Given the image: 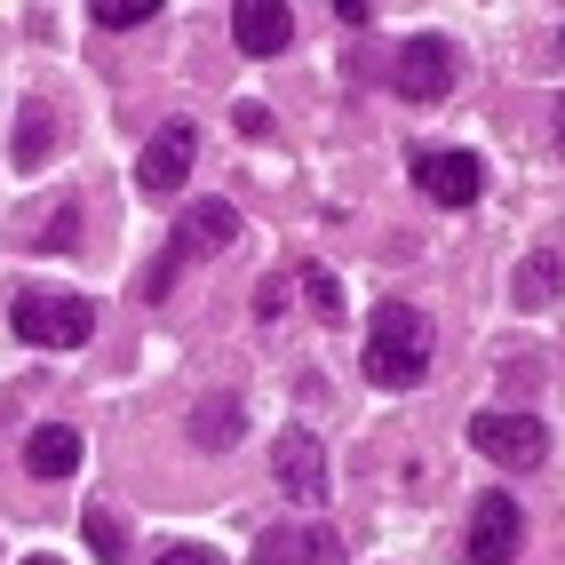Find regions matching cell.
Returning a JSON list of instances; mask_svg holds the SVG:
<instances>
[{
    "mask_svg": "<svg viewBox=\"0 0 565 565\" xmlns=\"http://www.w3.org/2000/svg\"><path fill=\"white\" fill-rule=\"evenodd\" d=\"M414 183L438 207H470L486 192V168H478V152H414Z\"/></svg>",
    "mask_w": 565,
    "mask_h": 565,
    "instance_id": "7",
    "label": "cell"
},
{
    "mask_svg": "<svg viewBox=\"0 0 565 565\" xmlns=\"http://www.w3.org/2000/svg\"><path fill=\"white\" fill-rule=\"evenodd\" d=\"M24 565H56V557H24Z\"/></svg>",
    "mask_w": 565,
    "mask_h": 565,
    "instance_id": "23",
    "label": "cell"
},
{
    "mask_svg": "<svg viewBox=\"0 0 565 565\" xmlns=\"http://www.w3.org/2000/svg\"><path fill=\"white\" fill-rule=\"evenodd\" d=\"M518 542H525V518L510 494H486L470 510V565H518Z\"/></svg>",
    "mask_w": 565,
    "mask_h": 565,
    "instance_id": "8",
    "label": "cell"
},
{
    "mask_svg": "<svg viewBox=\"0 0 565 565\" xmlns=\"http://www.w3.org/2000/svg\"><path fill=\"white\" fill-rule=\"evenodd\" d=\"M192 160H200V128L192 120H168L152 143H143V160H136V183L152 200H175L183 183H192Z\"/></svg>",
    "mask_w": 565,
    "mask_h": 565,
    "instance_id": "5",
    "label": "cell"
},
{
    "mask_svg": "<svg viewBox=\"0 0 565 565\" xmlns=\"http://www.w3.org/2000/svg\"><path fill=\"white\" fill-rule=\"evenodd\" d=\"M557 56H565V32H557Z\"/></svg>",
    "mask_w": 565,
    "mask_h": 565,
    "instance_id": "24",
    "label": "cell"
},
{
    "mask_svg": "<svg viewBox=\"0 0 565 565\" xmlns=\"http://www.w3.org/2000/svg\"><path fill=\"white\" fill-rule=\"evenodd\" d=\"M455 72H462V56H455V41H406L398 56H391V88L406 96V104H438L446 88H455Z\"/></svg>",
    "mask_w": 565,
    "mask_h": 565,
    "instance_id": "4",
    "label": "cell"
},
{
    "mask_svg": "<svg viewBox=\"0 0 565 565\" xmlns=\"http://www.w3.org/2000/svg\"><path fill=\"white\" fill-rule=\"evenodd\" d=\"M81 525H88V550H96L104 565H120V557H128V525H120V510H104V502H96Z\"/></svg>",
    "mask_w": 565,
    "mask_h": 565,
    "instance_id": "16",
    "label": "cell"
},
{
    "mask_svg": "<svg viewBox=\"0 0 565 565\" xmlns=\"http://www.w3.org/2000/svg\"><path fill=\"white\" fill-rule=\"evenodd\" d=\"M88 9H96V24H104V32H136V24H152L168 0H88Z\"/></svg>",
    "mask_w": 565,
    "mask_h": 565,
    "instance_id": "17",
    "label": "cell"
},
{
    "mask_svg": "<svg viewBox=\"0 0 565 565\" xmlns=\"http://www.w3.org/2000/svg\"><path fill=\"white\" fill-rule=\"evenodd\" d=\"M430 374V319L414 303H383L366 319V383L374 391H414Z\"/></svg>",
    "mask_w": 565,
    "mask_h": 565,
    "instance_id": "1",
    "label": "cell"
},
{
    "mask_svg": "<svg viewBox=\"0 0 565 565\" xmlns=\"http://www.w3.org/2000/svg\"><path fill=\"white\" fill-rule=\"evenodd\" d=\"M56 143H64L56 111H49V104H24V111H17V143H9V152H17V168H41V160L56 152Z\"/></svg>",
    "mask_w": 565,
    "mask_h": 565,
    "instance_id": "13",
    "label": "cell"
},
{
    "mask_svg": "<svg viewBox=\"0 0 565 565\" xmlns=\"http://www.w3.org/2000/svg\"><path fill=\"white\" fill-rule=\"evenodd\" d=\"M557 152H565V104H557Z\"/></svg>",
    "mask_w": 565,
    "mask_h": 565,
    "instance_id": "22",
    "label": "cell"
},
{
    "mask_svg": "<svg viewBox=\"0 0 565 565\" xmlns=\"http://www.w3.org/2000/svg\"><path fill=\"white\" fill-rule=\"evenodd\" d=\"M557 255H525V271H518V303L525 311H534V303H550V295H557Z\"/></svg>",
    "mask_w": 565,
    "mask_h": 565,
    "instance_id": "18",
    "label": "cell"
},
{
    "mask_svg": "<svg viewBox=\"0 0 565 565\" xmlns=\"http://www.w3.org/2000/svg\"><path fill=\"white\" fill-rule=\"evenodd\" d=\"M152 565H223V557H215V550H200V542H183V550H160Z\"/></svg>",
    "mask_w": 565,
    "mask_h": 565,
    "instance_id": "20",
    "label": "cell"
},
{
    "mask_svg": "<svg viewBox=\"0 0 565 565\" xmlns=\"http://www.w3.org/2000/svg\"><path fill=\"white\" fill-rule=\"evenodd\" d=\"M232 41L239 56H279L295 41V9L287 0H232Z\"/></svg>",
    "mask_w": 565,
    "mask_h": 565,
    "instance_id": "9",
    "label": "cell"
},
{
    "mask_svg": "<svg viewBox=\"0 0 565 565\" xmlns=\"http://www.w3.org/2000/svg\"><path fill=\"white\" fill-rule=\"evenodd\" d=\"M41 247H49V255H72V247H81V207H72V200L41 223Z\"/></svg>",
    "mask_w": 565,
    "mask_h": 565,
    "instance_id": "19",
    "label": "cell"
},
{
    "mask_svg": "<svg viewBox=\"0 0 565 565\" xmlns=\"http://www.w3.org/2000/svg\"><path fill=\"white\" fill-rule=\"evenodd\" d=\"M255 565H351V550L334 525H271L255 542Z\"/></svg>",
    "mask_w": 565,
    "mask_h": 565,
    "instance_id": "6",
    "label": "cell"
},
{
    "mask_svg": "<svg viewBox=\"0 0 565 565\" xmlns=\"http://www.w3.org/2000/svg\"><path fill=\"white\" fill-rule=\"evenodd\" d=\"M9 327H17V343H32V351H81L96 334V303H88V295H64V287H24L9 303Z\"/></svg>",
    "mask_w": 565,
    "mask_h": 565,
    "instance_id": "2",
    "label": "cell"
},
{
    "mask_svg": "<svg viewBox=\"0 0 565 565\" xmlns=\"http://www.w3.org/2000/svg\"><path fill=\"white\" fill-rule=\"evenodd\" d=\"M192 438H200V455H223V446L239 438V398H200L192 406Z\"/></svg>",
    "mask_w": 565,
    "mask_h": 565,
    "instance_id": "14",
    "label": "cell"
},
{
    "mask_svg": "<svg viewBox=\"0 0 565 565\" xmlns=\"http://www.w3.org/2000/svg\"><path fill=\"white\" fill-rule=\"evenodd\" d=\"M271 470H279V486H287L295 502H327V446L311 430H287L271 446Z\"/></svg>",
    "mask_w": 565,
    "mask_h": 565,
    "instance_id": "10",
    "label": "cell"
},
{
    "mask_svg": "<svg viewBox=\"0 0 565 565\" xmlns=\"http://www.w3.org/2000/svg\"><path fill=\"white\" fill-rule=\"evenodd\" d=\"M295 279H303L311 311H319L327 327H343V319H351V311H343V287H334V271H327V263H295Z\"/></svg>",
    "mask_w": 565,
    "mask_h": 565,
    "instance_id": "15",
    "label": "cell"
},
{
    "mask_svg": "<svg viewBox=\"0 0 565 565\" xmlns=\"http://www.w3.org/2000/svg\"><path fill=\"white\" fill-rule=\"evenodd\" d=\"M81 455H88V446H81V430H72V423H41V430L24 438V470H32V478H72V470H81Z\"/></svg>",
    "mask_w": 565,
    "mask_h": 565,
    "instance_id": "12",
    "label": "cell"
},
{
    "mask_svg": "<svg viewBox=\"0 0 565 565\" xmlns=\"http://www.w3.org/2000/svg\"><path fill=\"white\" fill-rule=\"evenodd\" d=\"M470 446L486 462H502V470H542L550 462V430L534 423V414H478Z\"/></svg>",
    "mask_w": 565,
    "mask_h": 565,
    "instance_id": "3",
    "label": "cell"
},
{
    "mask_svg": "<svg viewBox=\"0 0 565 565\" xmlns=\"http://www.w3.org/2000/svg\"><path fill=\"white\" fill-rule=\"evenodd\" d=\"M334 17H343V24H366V17H374V0H334Z\"/></svg>",
    "mask_w": 565,
    "mask_h": 565,
    "instance_id": "21",
    "label": "cell"
},
{
    "mask_svg": "<svg viewBox=\"0 0 565 565\" xmlns=\"http://www.w3.org/2000/svg\"><path fill=\"white\" fill-rule=\"evenodd\" d=\"M239 239V215H232V200H200V207H183V223H175V255L192 263V255H223Z\"/></svg>",
    "mask_w": 565,
    "mask_h": 565,
    "instance_id": "11",
    "label": "cell"
}]
</instances>
